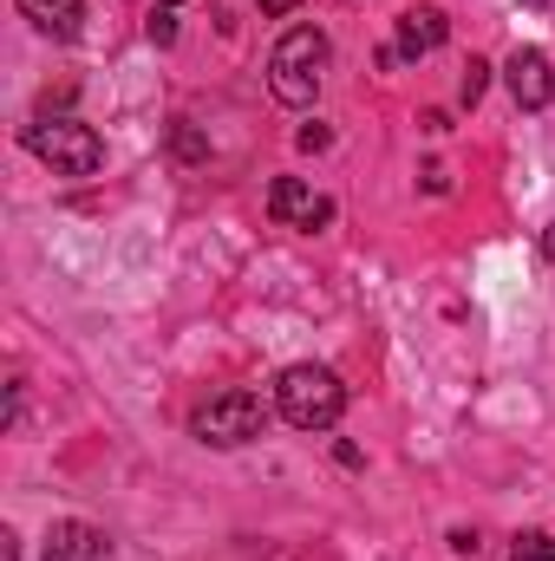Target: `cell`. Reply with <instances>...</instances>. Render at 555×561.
<instances>
[{
    "label": "cell",
    "mask_w": 555,
    "mask_h": 561,
    "mask_svg": "<svg viewBox=\"0 0 555 561\" xmlns=\"http://www.w3.org/2000/svg\"><path fill=\"white\" fill-rule=\"evenodd\" d=\"M0 561H20V536H0Z\"/></svg>",
    "instance_id": "16"
},
{
    "label": "cell",
    "mask_w": 555,
    "mask_h": 561,
    "mask_svg": "<svg viewBox=\"0 0 555 561\" xmlns=\"http://www.w3.org/2000/svg\"><path fill=\"white\" fill-rule=\"evenodd\" d=\"M327 59H333V46H327L320 26H287L275 39V53H269V92H275L287 112H307V105L320 99Z\"/></svg>",
    "instance_id": "1"
},
{
    "label": "cell",
    "mask_w": 555,
    "mask_h": 561,
    "mask_svg": "<svg viewBox=\"0 0 555 561\" xmlns=\"http://www.w3.org/2000/svg\"><path fill=\"white\" fill-rule=\"evenodd\" d=\"M301 0H262V13H294Z\"/></svg>",
    "instance_id": "18"
},
{
    "label": "cell",
    "mask_w": 555,
    "mask_h": 561,
    "mask_svg": "<svg viewBox=\"0 0 555 561\" xmlns=\"http://www.w3.org/2000/svg\"><path fill=\"white\" fill-rule=\"evenodd\" d=\"M177 150H183V157H203V144H196V131H190V125H177Z\"/></svg>",
    "instance_id": "15"
},
{
    "label": "cell",
    "mask_w": 555,
    "mask_h": 561,
    "mask_svg": "<svg viewBox=\"0 0 555 561\" xmlns=\"http://www.w3.org/2000/svg\"><path fill=\"white\" fill-rule=\"evenodd\" d=\"M20 13L46 39H79V26H86V0H20Z\"/></svg>",
    "instance_id": "9"
},
{
    "label": "cell",
    "mask_w": 555,
    "mask_h": 561,
    "mask_svg": "<svg viewBox=\"0 0 555 561\" xmlns=\"http://www.w3.org/2000/svg\"><path fill=\"white\" fill-rule=\"evenodd\" d=\"M503 85H510V99L523 105V112H543L555 99V66L543 46H517L510 59H503Z\"/></svg>",
    "instance_id": "6"
},
{
    "label": "cell",
    "mask_w": 555,
    "mask_h": 561,
    "mask_svg": "<svg viewBox=\"0 0 555 561\" xmlns=\"http://www.w3.org/2000/svg\"><path fill=\"white\" fill-rule=\"evenodd\" d=\"M510 561H555V536H517Z\"/></svg>",
    "instance_id": "11"
},
{
    "label": "cell",
    "mask_w": 555,
    "mask_h": 561,
    "mask_svg": "<svg viewBox=\"0 0 555 561\" xmlns=\"http://www.w3.org/2000/svg\"><path fill=\"white\" fill-rule=\"evenodd\" d=\"M294 144H301V150H327V125H301V131H294Z\"/></svg>",
    "instance_id": "13"
},
{
    "label": "cell",
    "mask_w": 555,
    "mask_h": 561,
    "mask_svg": "<svg viewBox=\"0 0 555 561\" xmlns=\"http://www.w3.org/2000/svg\"><path fill=\"white\" fill-rule=\"evenodd\" d=\"M262 424H269V405L256 399V392H216L203 412H196V437L203 444H216V450H236V444H249V437H262Z\"/></svg>",
    "instance_id": "4"
},
{
    "label": "cell",
    "mask_w": 555,
    "mask_h": 561,
    "mask_svg": "<svg viewBox=\"0 0 555 561\" xmlns=\"http://www.w3.org/2000/svg\"><path fill=\"white\" fill-rule=\"evenodd\" d=\"M183 7H203V0H157V7H150V26H144L150 46H177V13H183Z\"/></svg>",
    "instance_id": "10"
},
{
    "label": "cell",
    "mask_w": 555,
    "mask_h": 561,
    "mask_svg": "<svg viewBox=\"0 0 555 561\" xmlns=\"http://www.w3.org/2000/svg\"><path fill=\"white\" fill-rule=\"evenodd\" d=\"M543 262H550V268H555V222H550V229H543Z\"/></svg>",
    "instance_id": "17"
},
{
    "label": "cell",
    "mask_w": 555,
    "mask_h": 561,
    "mask_svg": "<svg viewBox=\"0 0 555 561\" xmlns=\"http://www.w3.org/2000/svg\"><path fill=\"white\" fill-rule=\"evenodd\" d=\"M269 216H275L281 229L314 236V229H327V222H333V196H320V190H314V183H301V176H275V183H269Z\"/></svg>",
    "instance_id": "5"
},
{
    "label": "cell",
    "mask_w": 555,
    "mask_h": 561,
    "mask_svg": "<svg viewBox=\"0 0 555 561\" xmlns=\"http://www.w3.org/2000/svg\"><path fill=\"white\" fill-rule=\"evenodd\" d=\"M451 549H457V556H477L484 542H477V529H451Z\"/></svg>",
    "instance_id": "14"
},
{
    "label": "cell",
    "mask_w": 555,
    "mask_h": 561,
    "mask_svg": "<svg viewBox=\"0 0 555 561\" xmlns=\"http://www.w3.org/2000/svg\"><path fill=\"white\" fill-rule=\"evenodd\" d=\"M484 85H490V66H484V59H471V66H464V85H457V92H464V105H477V99H484Z\"/></svg>",
    "instance_id": "12"
},
{
    "label": "cell",
    "mask_w": 555,
    "mask_h": 561,
    "mask_svg": "<svg viewBox=\"0 0 555 561\" xmlns=\"http://www.w3.org/2000/svg\"><path fill=\"white\" fill-rule=\"evenodd\" d=\"M444 33H451V20H444L438 7H406V13H399V33H393V53H399V59H424V53L444 46Z\"/></svg>",
    "instance_id": "8"
},
{
    "label": "cell",
    "mask_w": 555,
    "mask_h": 561,
    "mask_svg": "<svg viewBox=\"0 0 555 561\" xmlns=\"http://www.w3.org/2000/svg\"><path fill=\"white\" fill-rule=\"evenodd\" d=\"M275 412L294 431H333L340 412H347V386L327 366H287L275 379Z\"/></svg>",
    "instance_id": "2"
},
{
    "label": "cell",
    "mask_w": 555,
    "mask_h": 561,
    "mask_svg": "<svg viewBox=\"0 0 555 561\" xmlns=\"http://www.w3.org/2000/svg\"><path fill=\"white\" fill-rule=\"evenodd\" d=\"M105 556H112V536L92 529V523H79V516H66V523L46 529V561H105Z\"/></svg>",
    "instance_id": "7"
},
{
    "label": "cell",
    "mask_w": 555,
    "mask_h": 561,
    "mask_svg": "<svg viewBox=\"0 0 555 561\" xmlns=\"http://www.w3.org/2000/svg\"><path fill=\"white\" fill-rule=\"evenodd\" d=\"M26 150L39 163H53V176H92L105 163V138L92 125H79V118H39V125H26Z\"/></svg>",
    "instance_id": "3"
}]
</instances>
